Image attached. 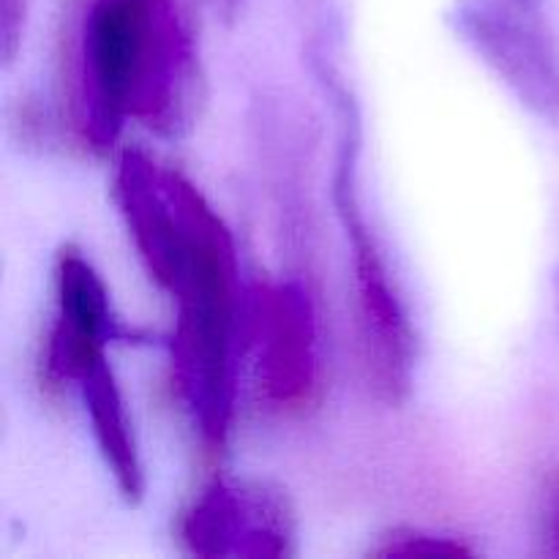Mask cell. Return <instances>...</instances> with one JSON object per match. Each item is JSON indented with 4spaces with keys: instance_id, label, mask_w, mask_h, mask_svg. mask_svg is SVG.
Segmentation results:
<instances>
[{
    "instance_id": "obj_7",
    "label": "cell",
    "mask_w": 559,
    "mask_h": 559,
    "mask_svg": "<svg viewBox=\"0 0 559 559\" xmlns=\"http://www.w3.org/2000/svg\"><path fill=\"white\" fill-rule=\"evenodd\" d=\"M145 333L123 325L112 311L107 284L76 249H63L55 265V317L44 342L41 371L47 385L76 382L107 358V344L142 342Z\"/></svg>"
},
{
    "instance_id": "obj_3",
    "label": "cell",
    "mask_w": 559,
    "mask_h": 559,
    "mask_svg": "<svg viewBox=\"0 0 559 559\" xmlns=\"http://www.w3.org/2000/svg\"><path fill=\"white\" fill-rule=\"evenodd\" d=\"M342 118L338 162L333 175V202L342 218L344 235L353 249L355 295H358V325L364 338L366 366L377 396L385 404H402L409 396L415 371V333L404 309L391 265L385 260L374 229H369L358 194V115L349 104L347 91H333Z\"/></svg>"
},
{
    "instance_id": "obj_10",
    "label": "cell",
    "mask_w": 559,
    "mask_h": 559,
    "mask_svg": "<svg viewBox=\"0 0 559 559\" xmlns=\"http://www.w3.org/2000/svg\"><path fill=\"white\" fill-rule=\"evenodd\" d=\"M31 0H0V41H3V60L11 63L22 44Z\"/></svg>"
},
{
    "instance_id": "obj_4",
    "label": "cell",
    "mask_w": 559,
    "mask_h": 559,
    "mask_svg": "<svg viewBox=\"0 0 559 559\" xmlns=\"http://www.w3.org/2000/svg\"><path fill=\"white\" fill-rule=\"evenodd\" d=\"M448 22L522 107L559 123V44L546 0H456Z\"/></svg>"
},
{
    "instance_id": "obj_9",
    "label": "cell",
    "mask_w": 559,
    "mask_h": 559,
    "mask_svg": "<svg viewBox=\"0 0 559 559\" xmlns=\"http://www.w3.org/2000/svg\"><path fill=\"white\" fill-rule=\"evenodd\" d=\"M374 557H456L475 555L467 544L451 535H435L426 530H393L391 535L380 540Z\"/></svg>"
},
{
    "instance_id": "obj_8",
    "label": "cell",
    "mask_w": 559,
    "mask_h": 559,
    "mask_svg": "<svg viewBox=\"0 0 559 559\" xmlns=\"http://www.w3.org/2000/svg\"><path fill=\"white\" fill-rule=\"evenodd\" d=\"M76 388H80L82 404H85V413L93 426V437H96L104 464L112 473L115 486L126 502H140L145 495V467H142L129 409H126L123 393H120L109 360L102 358L98 364H93L76 380Z\"/></svg>"
},
{
    "instance_id": "obj_1",
    "label": "cell",
    "mask_w": 559,
    "mask_h": 559,
    "mask_svg": "<svg viewBox=\"0 0 559 559\" xmlns=\"http://www.w3.org/2000/svg\"><path fill=\"white\" fill-rule=\"evenodd\" d=\"M112 197L142 267L175 304L169 360L180 402L202 440L222 448L243 317L233 233L183 173L140 147L120 153Z\"/></svg>"
},
{
    "instance_id": "obj_11",
    "label": "cell",
    "mask_w": 559,
    "mask_h": 559,
    "mask_svg": "<svg viewBox=\"0 0 559 559\" xmlns=\"http://www.w3.org/2000/svg\"><path fill=\"white\" fill-rule=\"evenodd\" d=\"M549 538H551V551L559 555V486L555 489L549 506Z\"/></svg>"
},
{
    "instance_id": "obj_2",
    "label": "cell",
    "mask_w": 559,
    "mask_h": 559,
    "mask_svg": "<svg viewBox=\"0 0 559 559\" xmlns=\"http://www.w3.org/2000/svg\"><path fill=\"white\" fill-rule=\"evenodd\" d=\"M200 98V55L178 0L87 3L76 36V109L91 147L109 151L129 120L180 136Z\"/></svg>"
},
{
    "instance_id": "obj_5",
    "label": "cell",
    "mask_w": 559,
    "mask_h": 559,
    "mask_svg": "<svg viewBox=\"0 0 559 559\" xmlns=\"http://www.w3.org/2000/svg\"><path fill=\"white\" fill-rule=\"evenodd\" d=\"M178 538L194 557L282 559L298 551V522L278 486L216 475L183 511Z\"/></svg>"
},
{
    "instance_id": "obj_12",
    "label": "cell",
    "mask_w": 559,
    "mask_h": 559,
    "mask_svg": "<svg viewBox=\"0 0 559 559\" xmlns=\"http://www.w3.org/2000/svg\"><path fill=\"white\" fill-rule=\"evenodd\" d=\"M246 0H213V5H216V11L222 16H227V20H233V16H238V11L243 9Z\"/></svg>"
},
{
    "instance_id": "obj_6",
    "label": "cell",
    "mask_w": 559,
    "mask_h": 559,
    "mask_svg": "<svg viewBox=\"0 0 559 559\" xmlns=\"http://www.w3.org/2000/svg\"><path fill=\"white\" fill-rule=\"evenodd\" d=\"M257 391L273 409L309 407L320 391V336L309 289L300 282H257L243 306Z\"/></svg>"
},
{
    "instance_id": "obj_13",
    "label": "cell",
    "mask_w": 559,
    "mask_h": 559,
    "mask_svg": "<svg viewBox=\"0 0 559 559\" xmlns=\"http://www.w3.org/2000/svg\"><path fill=\"white\" fill-rule=\"evenodd\" d=\"M557 295H559V271H557Z\"/></svg>"
}]
</instances>
